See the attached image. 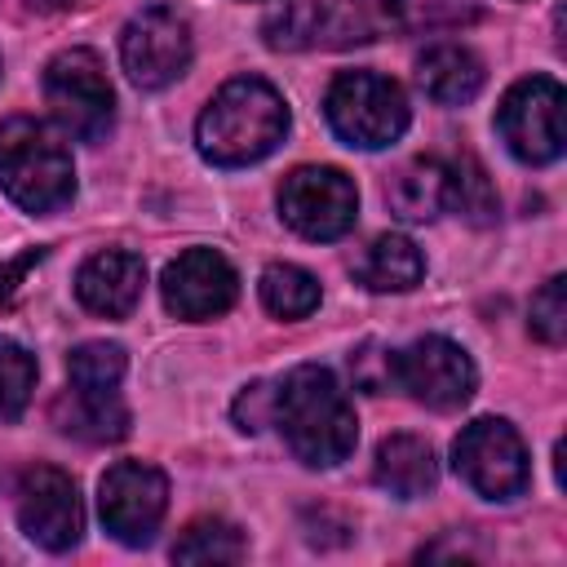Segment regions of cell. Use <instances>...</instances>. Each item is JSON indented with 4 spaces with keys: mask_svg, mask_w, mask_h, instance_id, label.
Returning a JSON list of instances; mask_svg holds the SVG:
<instances>
[{
    "mask_svg": "<svg viewBox=\"0 0 567 567\" xmlns=\"http://www.w3.org/2000/svg\"><path fill=\"white\" fill-rule=\"evenodd\" d=\"M474 4L465 0H323V4H288L266 18L270 49H350L372 44L381 35H416L474 22Z\"/></svg>",
    "mask_w": 567,
    "mask_h": 567,
    "instance_id": "cell-1",
    "label": "cell"
},
{
    "mask_svg": "<svg viewBox=\"0 0 567 567\" xmlns=\"http://www.w3.org/2000/svg\"><path fill=\"white\" fill-rule=\"evenodd\" d=\"M244 554H248V545H244L239 527H230V523H221V518H199V523H190V527L177 536V545H173V558H177V563H239Z\"/></svg>",
    "mask_w": 567,
    "mask_h": 567,
    "instance_id": "cell-23",
    "label": "cell"
},
{
    "mask_svg": "<svg viewBox=\"0 0 567 567\" xmlns=\"http://www.w3.org/2000/svg\"><path fill=\"white\" fill-rule=\"evenodd\" d=\"M483 80H487V71H483L478 53H470L465 44H434L416 58V84L439 106H461V102L478 97Z\"/></svg>",
    "mask_w": 567,
    "mask_h": 567,
    "instance_id": "cell-16",
    "label": "cell"
},
{
    "mask_svg": "<svg viewBox=\"0 0 567 567\" xmlns=\"http://www.w3.org/2000/svg\"><path fill=\"white\" fill-rule=\"evenodd\" d=\"M372 474L377 483L390 492V496H425L439 478V461H434V447L416 434H390L381 447H377V461H372Z\"/></svg>",
    "mask_w": 567,
    "mask_h": 567,
    "instance_id": "cell-17",
    "label": "cell"
},
{
    "mask_svg": "<svg viewBox=\"0 0 567 567\" xmlns=\"http://www.w3.org/2000/svg\"><path fill=\"white\" fill-rule=\"evenodd\" d=\"M71 390L80 394H120L124 381V350L115 341H84L66 359Z\"/></svg>",
    "mask_w": 567,
    "mask_h": 567,
    "instance_id": "cell-22",
    "label": "cell"
},
{
    "mask_svg": "<svg viewBox=\"0 0 567 567\" xmlns=\"http://www.w3.org/2000/svg\"><path fill=\"white\" fill-rule=\"evenodd\" d=\"M350 377H354V385L368 390V394L390 390V385H394V350H381L377 341L359 346V350L350 354Z\"/></svg>",
    "mask_w": 567,
    "mask_h": 567,
    "instance_id": "cell-27",
    "label": "cell"
},
{
    "mask_svg": "<svg viewBox=\"0 0 567 567\" xmlns=\"http://www.w3.org/2000/svg\"><path fill=\"white\" fill-rule=\"evenodd\" d=\"M563 84L549 80V75H527L518 80L501 106H496V133L501 142L509 146L514 159L540 168V164H554L567 146V133H563Z\"/></svg>",
    "mask_w": 567,
    "mask_h": 567,
    "instance_id": "cell-7",
    "label": "cell"
},
{
    "mask_svg": "<svg viewBox=\"0 0 567 567\" xmlns=\"http://www.w3.org/2000/svg\"><path fill=\"white\" fill-rule=\"evenodd\" d=\"M159 292L177 319L204 323V319H217L235 306L239 279H235V266L217 248H186L182 257H173L164 266Z\"/></svg>",
    "mask_w": 567,
    "mask_h": 567,
    "instance_id": "cell-14",
    "label": "cell"
},
{
    "mask_svg": "<svg viewBox=\"0 0 567 567\" xmlns=\"http://www.w3.org/2000/svg\"><path fill=\"white\" fill-rule=\"evenodd\" d=\"M385 199L403 221H434L452 204V168L434 155L412 159L408 168L394 173V182L385 186Z\"/></svg>",
    "mask_w": 567,
    "mask_h": 567,
    "instance_id": "cell-18",
    "label": "cell"
},
{
    "mask_svg": "<svg viewBox=\"0 0 567 567\" xmlns=\"http://www.w3.org/2000/svg\"><path fill=\"white\" fill-rule=\"evenodd\" d=\"M0 190L27 213H53L75 195L71 151L40 120H4L0 124Z\"/></svg>",
    "mask_w": 567,
    "mask_h": 567,
    "instance_id": "cell-4",
    "label": "cell"
},
{
    "mask_svg": "<svg viewBox=\"0 0 567 567\" xmlns=\"http://www.w3.org/2000/svg\"><path fill=\"white\" fill-rule=\"evenodd\" d=\"M452 465L487 501H514V496H523V487L532 478L527 447H523L518 430L501 416L470 421L452 443Z\"/></svg>",
    "mask_w": 567,
    "mask_h": 567,
    "instance_id": "cell-8",
    "label": "cell"
},
{
    "mask_svg": "<svg viewBox=\"0 0 567 567\" xmlns=\"http://www.w3.org/2000/svg\"><path fill=\"white\" fill-rule=\"evenodd\" d=\"M120 62L137 89H168L190 66V22L168 4L133 13L120 31Z\"/></svg>",
    "mask_w": 567,
    "mask_h": 567,
    "instance_id": "cell-11",
    "label": "cell"
},
{
    "mask_svg": "<svg viewBox=\"0 0 567 567\" xmlns=\"http://www.w3.org/2000/svg\"><path fill=\"white\" fill-rule=\"evenodd\" d=\"M394 385L408 390L425 408L452 412V408L474 399L478 372H474V359L456 341H447V337H416L412 346L394 350Z\"/></svg>",
    "mask_w": 567,
    "mask_h": 567,
    "instance_id": "cell-12",
    "label": "cell"
},
{
    "mask_svg": "<svg viewBox=\"0 0 567 567\" xmlns=\"http://www.w3.org/2000/svg\"><path fill=\"white\" fill-rule=\"evenodd\" d=\"M18 523L40 549H49V554L71 549L84 532V505H80L75 478L62 474L58 465L27 470L22 487H18Z\"/></svg>",
    "mask_w": 567,
    "mask_h": 567,
    "instance_id": "cell-13",
    "label": "cell"
},
{
    "mask_svg": "<svg viewBox=\"0 0 567 567\" xmlns=\"http://www.w3.org/2000/svg\"><path fill=\"white\" fill-rule=\"evenodd\" d=\"M354 275L372 292H408L425 275V257L408 235H377L363 257L354 261Z\"/></svg>",
    "mask_w": 567,
    "mask_h": 567,
    "instance_id": "cell-19",
    "label": "cell"
},
{
    "mask_svg": "<svg viewBox=\"0 0 567 567\" xmlns=\"http://www.w3.org/2000/svg\"><path fill=\"white\" fill-rule=\"evenodd\" d=\"M35 390V359L27 346L0 337V421H18Z\"/></svg>",
    "mask_w": 567,
    "mask_h": 567,
    "instance_id": "cell-25",
    "label": "cell"
},
{
    "mask_svg": "<svg viewBox=\"0 0 567 567\" xmlns=\"http://www.w3.org/2000/svg\"><path fill=\"white\" fill-rule=\"evenodd\" d=\"M288 133V106L275 84L239 75L213 93L195 120V146L217 168H244L266 159Z\"/></svg>",
    "mask_w": 567,
    "mask_h": 567,
    "instance_id": "cell-3",
    "label": "cell"
},
{
    "mask_svg": "<svg viewBox=\"0 0 567 567\" xmlns=\"http://www.w3.org/2000/svg\"><path fill=\"white\" fill-rule=\"evenodd\" d=\"M447 168H452V204H447V208H456V213H461L465 221H474V226H487V221L496 217V190H492L483 164H478L474 155H461V159L447 164Z\"/></svg>",
    "mask_w": 567,
    "mask_h": 567,
    "instance_id": "cell-24",
    "label": "cell"
},
{
    "mask_svg": "<svg viewBox=\"0 0 567 567\" xmlns=\"http://www.w3.org/2000/svg\"><path fill=\"white\" fill-rule=\"evenodd\" d=\"M44 102L53 120L80 142H102L115 120V89L93 49H62L44 66Z\"/></svg>",
    "mask_w": 567,
    "mask_h": 567,
    "instance_id": "cell-6",
    "label": "cell"
},
{
    "mask_svg": "<svg viewBox=\"0 0 567 567\" xmlns=\"http://www.w3.org/2000/svg\"><path fill=\"white\" fill-rule=\"evenodd\" d=\"M270 399H275V390L270 385H248L239 399H235V421H239V430H261L266 421H270Z\"/></svg>",
    "mask_w": 567,
    "mask_h": 567,
    "instance_id": "cell-28",
    "label": "cell"
},
{
    "mask_svg": "<svg viewBox=\"0 0 567 567\" xmlns=\"http://www.w3.org/2000/svg\"><path fill=\"white\" fill-rule=\"evenodd\" d=\"M279 213L301 239H341L359 217V190L354 182L332 164H306L292 168L279 186Z\"/></svg>",
    "mask_w": 567,
    "mask_h": 567,
    "instance_id": "cell-9",
    "label": "cell"
},
{
    "mask_svg": "<svg viewBox=\"0 0 567 567\" xmlns=\"http://www.w3.org/2000/svg\"><path fill=\"white\" fill-rule=\"evenodd\" d=\"M261 306L275 315V319H306L315 306H319V279L292 261H275L261 270Z\"/></svg>",
    "mask_w": 567,
    "mask_h": 567,
    "instance_id": "cell-21",
    "label": "cell"
},
{
    "mask_svg": "<svg viewBox=\"0 0 567 567\" xmlns=\"http://www.w3.org/2000/svg\"><path fill=\"white\" fill-rule=\"evenodd\" d=\"M270 421L279 425L292 456L310 470L341 465L359 443L354 408L341 381L319 363H301L279 381L270 399Z\"/></svg>",
    "mask_w": 567,
    "mask_h": 567,
    "instance_id": "cell-2",
    "label": "cell"
},
{
    "mask_svg": "<svg viewBox=\"0 0 567 567\" xmlns=\"http://www.w3.org/2000/svg\"><path fill=\"white\" fill-rule=\"evenodd\" d=\"M142 284H146V266L128 248H102L75 270L80 306L102 319H124L142 301Z\"/></svg>",
    "mask_w": 567,
    "mask_h": 567,
    "instance_id": "cell-15",
    "label": "cell"
},
{
    "mask_svg": "<svg viewBox=\"0 0 567 567\" xmlns=\"http://www.w3.org/2000/svg\"><path fill=\"white\" fill-rule=\"evenodd\" d=\"M532 337H540L545 346H563L567 337V279L554 275L540 284V292L532 297Z\"/></svg>",
    "mask_w": 567,
    "mask_h": 567,
    "instance_id": "cell-26",
    "label": "cell"
},
{
    "mask_svg": "<svg viewBox=\"0 0 567 567\" xmlns=\"http://www.w3.org/2000/svg\"><path fill=\"white\" fill-rule=\"evenodd\" d=\"M323 111H328L332 133L359 151H381V146L399 142L408 128V115H412L403 89L377 71H341L328 84Z\"/></svg>",
    "mask_w": 567,
    "mask_h": 567,
    "instance_id": "cell-5",
    "label": "cell"
},
{
    "mask_svg": "<svg viewBox=\"0 0 567 567\" xmlns=\"http://www.w3.org/2000/svg\"><path fill=\"white\" fill-rule=\"evenodd\" d=\"M53 421L62 434H75L84 443H115L128 434V408L120 403V394H62L53 403Z\"/></svg>",
    "mask_w": 567,
    "mask_h": 567,
    "instance_id": "cell-20",
    "label": "cell"
},
{
    "mask_svg": "<svg viewBox=\"0 0 567 567\" xmlns=\"http://www.w3.org/2000/svg\"><path fill=\"white\" fill-rule=\"evenodd\" d=\"M31 9H44V13H53V9H66V4H75V0H27Z\"/></svg>",
    "mask_w": 567,
    "mask_h": 567,
    "instance_id": "cell-30",
    "label": "cell"
},
{
    "mask_svg": "<svg viewBox=\"0 0 567 567\" xmlns=\"http://www.w3.org/2000/svg\"><path fill=\"white\" fill-rule=\"evenodd\" d=\"M40 257H44V248H31V252H22V257H13V261H4V266H0V301H9V297L18 292L22 275H27Z\"/></svg>",
    "mask_w": 567,
    "mask_h": 567,
    "instance_id": "cell-29",
    "label": "cell"
},
{
    "mask_svg": "<svg viewBox=\"0 0 567 567\" xmlns=\"http://www.w3.org/2000/svg\"><path fill=\"white\" fill-rule=\"evenodd\" d=\"M97 509H102V527L120 545H151L164 523V509H168L164 470H155L146 461H115L102 474Z\"/></svg>",
    "mask_w": 567,
    "mask_h": 567,
    "instance_id": "cell-10",
    "label": "cell"
}]
</instances>
